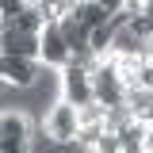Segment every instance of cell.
<instances>
[{
    "label": "cell",
    "instance_id": "cell-1",
    "mask_svg": "<svg viewBox=\"0 0 153 153\" xmlns=\"http://www.w3.org/2000/svg\"><path fill=\"white\" fill-rule=\"evenodd\" d=\"M92 92L103 107H115V103H126V80L119 73L111 54H103L100 61L92 65Z\"/></svg>",
    "mask_w": 153,
    "mask_h": 153
},
{
    "label": "cell",
    "instance_id": "cell-2",
    "mask_svg": "<svg viewBox=\"0 0 153 153\" xmlns=\"http://www.w3.org/2000/svg\"><path fill=\"white\" fill-rule=\"evenodd\" d=\"M42 123H46V134L61 142L57 149H69V142H73V138H76V130H80V115H76V103H69V100L61 96L54 107L46 111V119H42Z\"/></svg>",
    "mask_w": 153,
    "mask_h": 153
},
{
    "label": "cell",
    "instance_id": "cell-3",
    "mask_svg": "<svg viewBox=\"0 0 153 153\" xmlns=\"http://www.w3.org/2000/svg\"><path fill=\"white\" fill-rule=\"evenodd\" d=\"M61 96L69 100V103H88V100H96V92H92V69L88 65H80V61H65L61 69Z\"/></svg>",
    "mask_w": 153,
    "mask_h": 153
},
{
    "label": "cell",
    "instance_id": "cell-4",
    "mask_svg": "<svg viewBox=\"0 0 153 153\" xmlns=\"http://www.w3.org/2000/svg\"><path fill=\"white\" fill-rule=\"evenodd\" d=\"M31 126H35V119H31L27 111L8 107V111H4V130H0V153H19V149H27V142H31Z\"/></svg>",
    "mask_w": 153,
    "mask_h": 153
},
{
    "label": "cell",
    "instance_id": "cell-5",
    "mask_svg": "<svg viewBox=\"0 0 153 153\" xmlns=\"http://www.w3.org/2000/svg\"><path fill=\"white\" fill-rule=\"evenodd\" d=\"M38 42H42L38 61H46V65H54V69H61V65L73 57L69 42H65V31H61V23H46V27H42V35H38Z\"/></svg>",
    "mask_w": 153,
    "mask_h": 153
},
{
    "label": "cell",
    "instance_id": "cell-6",
    "mask_svg": "<svg viewBox=\"0 0 153 153\" xmlns=\"http://www.w3.org/2000/svg\"><path fill=\"white\" fill-rule=\"evenodd\" d=\"M42 61L38 57H23V54H0V80L16 84V88H27L38 76Z\"/></svg>",
    "mask_w": 153,
    "mask_h": 153
},
{
    "label": "cell",
    "instance_id": "cell-7",
    "mask_svg": "<svg viewBox=\"0 0 153 153\" xmlns=\"http://www.w3.org/2000/svg\"><path fill=\"white\" fill-rule=\"evenodd\" d=\"M119 153H146V119H130L119 130Z\"/></svg>",
    "mask_w": 153,
    "mask_h": 153
},
{
    "label": "cell",
    "instance_id": "cell-8",
    "mask_svg": "<svg viewBox=\"0 0 153 153\" xmlns=\"http://www.w3.org/2000/svg\"><path fill=\"white\" fill-rule=\"evenodd\" d=\"M126 107L134 111V119H153V88L138 84V88H126Z\"/></svg>",
    "mask_w": 153,
    "mask_h": 153
},
{
    "label": "cell",
    "instance_id": "cell-9",
    "mask_svg": "<svg viewBox=\"0 0 153 153\" xmlns=\"http://www.w3.org/2000/svg\"><path fill=\"white\" fill-rule=\"evenodd\" d=\"M73 16L80 19V23H84V27H88V31H92V27H100V23H107V12H103V8H100V4H96V0H76L73 4Z\"/></svg>",
    "mask_w": 153,
    "mask_h": 153
},
{
    "label": "cell",
    "instance_id": "cell-10",
    "mask_svg": "<svg viewBox=\"0 0 153 153\" xmlns=\"http://www.w3.org/2000/svg\"><path fill=\"white\" fill-rule=\"evenodd\" d=\"M107 16H119V12H126V0H96Z\"/></svg>",
    "mask_w": 153,
    "mask_h": 153
},
{
    "label": "cell",
    "instance_id": "cell-11",
    "mask_svg": "<svg viewBox=\"0 0 153 153\" xmlns=\"http://www.w3.org/2000/svg\"><path fill=\"white\" fill-rule=\"evenodd\" d=\"M126 12L138 16V12H153V0H126Z\"/></svg>",
    "mask_w": 153,
    "mask_h": 153
},
{
    "label": "cell",
    "instance_id": "cell-12",
    "mask_svg": "<svg viewBox=\"0 0 153 153\" xmlns=\"http://www.w3.org/2000/svg\"><path fill=\"white\" fill-rule=\"evenodd\" d=\"M146 153H153V119L146 123Z\"/></svg>",
    "mask_w": 153,
    "mask_h": 153
},
{
    "label": "cell",
    "instance_id": "cell-13",
    "mask_svg": "<svg viewBox=\"0 0 153 153\" xmlns=\"http://www.w3.org/2000/svg\"><path fill=\"white\" fill-rule=\"evenodd\" d=\"M0 130H4V111H0Z\"/></svg>",
    "mask_w": 153,
    "mask_h": 153
},
{
    "label": "cell",
    "instance_id": "cell-14",
    "mask_svg": "<svg viewBox=\"0 0 153 153\" xmlns=\"http://www.w3.org/2000/svg\"><path fill=\"white\" fill-rule=\"evenodd\" d=\"M0 27H4V19H0Z\"/></svg>",
    "mask_w": 153,
    "mask_h": 153
}]
</instances>
